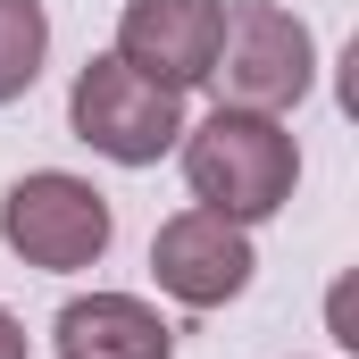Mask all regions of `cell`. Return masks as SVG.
Listing matches in <instances>:
<instances>
[{
    "instance_id": "cell-9",
    "label": "cell",
    "mask_w": 359,
    "mask_h": 359,
    "mask_svg": "<svg viewBox=\"0 0 359 359\" xmlns=\"http://www.w3.org/2000/svg\"><path fill=\"white\" fill-rule=\"evenodd\" d=\"M25 351H34V343H25V326H17V318L0 309V359H25Z\"/></svg>"
},
{
    "instance_id": "cell-5",
    "label": "cell",
    "mask_w": 359,
    "mask_h": 359,
    "mask_svg": "<svg viewBox=\"0 0 359 359\" xmlns=\"http://www.w3.org/2000/svg\"><path fill=\"white\" fill-rule=\"evenodd\" d=\"M151 276H159V292L184 301V309H226V301H243L251 292V276H259V251H251V226H234V217H217V209H176L159 234H151Z\"/></svg>"
},
{
    "instance_id": "cell-3",
    "label": "cell",
    "mask_w": 359,
    "mask_h": 359,
    "mask_svg": "<svg viewBox=\"0 0 359 359\" xmlns=\"http://www.w3.org/2000/svg\"><path fill=\"white\" fill-rule=\"evenodd\" d=\"M67 126H76V142L100 151L109 168H159L184 142V92L151 84L117 50H100V59L76 67V84H67Z\"/></svg>"
},
{
    "instance_id": "cell-4",
    "label": "cell",
    "mask_w": 359,
    "mask_h": 359,
    "mask_svg": "<svg viewBox=\"0 0 359 359\" xmlns=\"http://www.w3.org/2000/svg\"><path fill=\"white\" fill-rule=\"evenodd\" d=\"M109 234H117L109 192L84 184V176H67V168H34V176H17L0 192V243H8L25 268H42V276L100 268Z\"/></svg>"
},
{
    "instance_id": "cell-1",
    "label": "cell",
    "mask_w": 359,
    "mask_h": 359,
    "mask_svg": "<svg viewBox=\"0 0 359 359\" xmlns=\"http://www.w3.org/2000/svg\"><path fill=\"white\" fill-rule=\"evenodd\" d=\"M184 184L201 209L234 217V226H268L276 209L292 201L301 184V142L284 117H259V109H209L201 126H184L176 142Z\"/></svg>"
},
{
    "instance_id": "cell-8",
    "label": "cell",
    "mask_w": 359,
    "mask_h": 359,
    "mask_svg": "<svg viewBox=\"0 0 359 359\" xmlns=\"http://www.w3.org/2000/svg\"><path fill=\"white\" fill-rule=\"evenodd\" d=\"M50 59V8L42 0H0V109L25 100Z\"/></svg>"
},
{
    "instance_id": "cell-6",
    "label": "cell",
    "mask_w": 359,
    "mask_h": 359,
    "mask_svg": "<svg viewBox=\"0 0 359 359\" xmlns=\"http://www.w3.org/2000/svg\"><path fill=\"white\" fill-rule=\"evenodd\" d=\"M217 34H226V0H126L117 59L168 92H192L217 67Z\"/></svg>"
},
{
    "instance_id": "cell-2",
    "label": "cell",
    "mask_w": 359,
    "mask_h": 359,
    "mask_svg": "<svg viewBox=\"0 0 359 359\" xmlns=\"http://www.w3.org/2000/svg\"><path fill=\"white\" fill-rule=\"evenodd\" d=\"M309 84H318V34H309V17H292V8H276V0H243V8H226L217 67H209L217 109L284 117V109L309 100Z\"/></svg>"
},
{
    "instance_id": "cell-7",
    "label": "cell",
    "mask_w": 359,
    "mask_h": 359,
    "mask_svg": "<svg viewBox=\"0 0 359 359\" xmlns=\"http://www.w3.org/2000/svg\"><path fill=\"white\" fill-rule=\"evenodd\" d=\"M59 359H176V326L142 292H76L50 318Z\"/></svg>"
}]
</instances>
